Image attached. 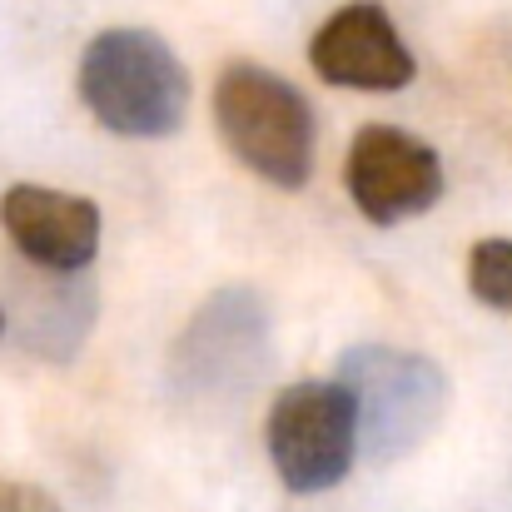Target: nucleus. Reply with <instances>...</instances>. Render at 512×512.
<instances>
[{"label":"nucleus","mask_w":512,"mask_h":512,"mask_svg":"<svg viewBox=\"0 0 512 512\" xmlns=\"http://www.w3.org/2000/svg\"><path fill=\"white\" fill-rule=\"evenodd\" d=\"M85 110L125 140H165L189 115V70L155 30H100L75 70Z\"/></svg>","instance_id":"nucleus-1"},{"label":"nucleus","mask_w":512,"mask_h":512,"mask_svg":"<svg viewBox=\"0 0 512 512\" xmlns=\"http://www.w3.org/2000/svg\"><path fill=\"white\" fill-rule=\"evenodd\" d=\"M214 125L229 155L274 189H304L319 155V125L304 90L264 65L234 60L214 80Z\"/></svg>","instance_id":"nucleus-2"},{"label":"nucleus","mask_w":512,"mask_h":512,"mask_svg":"<svg viewBox=\"0 0 512 512\" xmlns=\"http://www.w3.org/2000/svg\"><path fill=\"white\" fill-rule=\"evenodd\" d=\"M339 383L358 408V448L378 463L413 453L448 413V378L433 358L358 343L339 358Z\"/></svg>","instance_id":"nucleus-3"},{"label":"nucleus","mask_w":512,"mask_h":512,"mask_svg":"<svg viewBox=\"0 0 512 512\" xmlns=\"http://www.w3.org/2000/svg\"><path fill=\"white\" fill-rule=\"evenodd\" d=\"M264 443L279 483L299 498L339 488L358 458V408L339 378L289 383L264 418Z\"/></svg>","instance_id":"nucleus-4"},{"label":"nucleus","mask_w":512,"mask_h":512,"mask_svg":"<svg viewBox=\"0 0 512 512\" xmlns=\"http://www.w3.org/2000/svg\"><path fill=\"white\" fill-rule=\"evenodd\" d=\"M343 184L358 214L378 229L428 214L443 199V160L433 145L398 125H363L348 140Z\"/></svg>","instance_id":"nucleus-5"},{"label":"nucleus","mask_w":512,"mask_h":512,"mask_svg":"<svg viewBox=\"0 0 512 512\" xmlns=\"http://www.w3.org/2000/svg\"><path fill=\"white\" fill-rule=\"evenodd\" d=\"M309 65L324 85L363 90V95H393L413 85L418 60L408 40L398 35L393 15L378 0H348L339 5L309 40Z\"/></svg>","instance_id":"nucleus-6"},{"label":"nucleus","mask_w":512,"mask_h":512,"mask_svg":"<svg viewBox=\"0 0 512 512\" xmlns=\"http://www.w3.org/2000/svg\"><path fill=\"white\" fill-rule=\"evenodd\" d=\"M0 229L30 269L45 274H80L100 254V204L85 194L45 189V184H10L0 194Z\"/></svg>","instance_id":"nucleus-7"},{"label":"nucleus","mask_w":512,"mask_h":512,"mask_svg":"<svg viewBox=\"0 0 512 512\" xmlns=\"http://www.w3.org/2000/svg\"><path fill=\"white\" fill-rule=\"evenodd\" d=\"M264 353H269L264 299L254 289H219L184 329L174 348V373L199 388L249 383L264 368Z\"/></svg>","instance_id":"nucleus-8"},{"label":"nucleus","mask_w":512,"mask_h":512,"mask_svg":"<svg viewBox=\"0 0 512 512\" xmlns=\"http://www.w3.org/2000/svg\"><path fill=\"white\" fill-rule=\"evenodd\" d=\"M468 289L478 304L512 314V239H478L468 254Z\"/></svg>","instance_id":"nucleus-9"},{"label":"nucleus","mask_w":512,"mask_h":512,"mask_svg":"<svg viewBox=\"0 0 512 512\" xmlns=\"http://www.w3.org/2000/svg\"><path fill=\"white\" fill-rule=\"evenodd\" d=\"M0 512H60V503L45 488H35V483L0 478Z\"/></svg>","instance_id":"nucleus-10"},{"label":"nucleus","mask_w":512,"mask_h":512,"mask_svg":"<svg viewBox=\"0 0 512 512\" xmlns=\"http://www.w3.org/2000/svg\"><path fill=\"white\" fill-rule=\"evenodd\" d=\"M5 324H10V319H5V309H0V339H5Z\"/></svg>","instance_id":"nucleus-11"}]
</instances>
